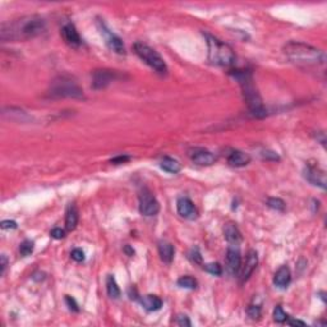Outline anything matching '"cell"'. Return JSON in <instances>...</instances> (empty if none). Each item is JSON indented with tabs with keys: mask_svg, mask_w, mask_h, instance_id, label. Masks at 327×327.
<instances>
[{
	"mask_svg": "<svg viewBox=\"0 0 327 327\" xmlns=\"http://www.w3.org/2000/svg\"><path fill=\"white\" fill-rule=\"evenodd\" d=\"M46 30L45 19L31 14L12 22H5L0 28L1 41H27L44 33Z\"/></svg>",
	"mask_w": 327,
	"mask_h": 327,
	"instance_id": "obj_1",
	"label": "cell"
},
{
	"mask_svg": "<svg viewBox=\"0 0 327 327\" xmlns=\"http://www.w3.org/2000/svg\"><path fill=\"white\" fill-rule=\"evenodd\" d=\"M285 56L293 63L304 66H318L325 65L326 55L322 50L317 49L314 46L304 44L299 41L288 42L282 49Z\"/></svg>",
	"mask_w": 327,
	"mask_h": 327,
	"instance_id": "obj_2",
	"label": "cell"
},
{
	"mask_svg": "<svg viewBox=\"0 0 327 327\" xmlns=\"http://www.w3.org/2000/svg\"><path fill=\"white\" fill-rule=\"evenodd\" d=\"M231 76L238 81L240 84L242 91H243L244 100L247 102L249 113L254 118H264L267 115V112L264 109L262 100L258 95L257 90L254 87L253 77L249 70H234L231 72Z\"/></svg>",
	"mask_w": 327,
	"mask_h": 327,
	"instance_id": "obj_3",
	"label": "cell"
},
{
	"mask_svg": "<svg viewBox=\"0 0 327 327\" xmlns=\"http://www.w3.org/2000/svg\"><path fill=\"white\" fill-rule=\"evenodd\" d=\"M207 49H209V60L211 64L219 66H230L235 62V52L233 48L219 38L206 33Z\"/></svg>",
	"mask_w": 327,
	"mask_h": 327,
	"instance_id": "obj_4",
	"label": "cell"
},
{
	"mask_svg": "<svg viewBox=\"0 0 327 327\" xmlns=\"http://www.w3.org/2000/svg\"><path fill=\"white\" fill-rule=\"evenodd\" d=\"M49 96L52 98H84L83 91L69 77H59L51 83Z\"/></svg>",
	"mask_w": 327,
	"mask_h": 327,
	"instance_id": "obj_5",
	"label": "cell"
},
{
	"mask_svg": "<svg viewBox=\"0 0 327 327\" xmlns=\"http://www.w3.org/2000/svg\"><path fill=\"white\" fill-rule=\"evenodd\" d=\"M134 51L139 56V59L143 60L148 66H151L155 72L160 74L167 73V65L163 56L153 50L151 46L143 44V42H136L134 44Z\"/></svg>",
	"mask_w": 327,
	"mask_h": 327,
	"instance_id": "obj_6",
	"label": "cell"
},
{
	"mask_svg": "<svg viewBox=\"0 0 327 327\" xmlns=\"http://www.w3.org/2000/svg\"><path fill=\"white\" fill-rule=\"evenodd\" d=\"M160 211V203L148 189H143L139 195V213L143 216H155Z\"/></svg>",
	"mask_w": 327,
	"mask_h": 327,
	"instance_id": "obj_7",
	"label": "cell"
},
{
	"mask_svg": "<svg viewBox=\"0 0 327 327\" xmlns=\"http://www.w3.org/2000/svg\"><path fill=\"white\" fill-rule=\"evenodd\" d=\"M119 74L115 70L109 69H98L95 70L92 74V87L95 90H102V88L108 87L109 84L118 80Z\"/></svg>",
	"mask_w": 327,
	"mask_h": 327,
	"instance_id": "obj_8",
	"label": "cell"
},
{
	"mask_svg": "<svg viewBox=\"0 0 327 327\" xmlns=\"http://www.w3.org/2000/svg\"><path fill=\"white\" fill-rule=\"evenodd\" d=\"M304 178L310 181L311 184L320 187L322 189H326V174L324 170L314 165H308L304 170Z\"/></svg>",
	"mask_w": 327,
	"mask_h": 327,
	"instance_id": "obj_9",
	"label": "cell"
},
{
	"mask_svg": "<svg viewBox=\"0 0 327 327\" xmlns=\"http://www.w3.org/2000/svg\"><path fill=\"white\" fill-rule=\"evenodd\" d=\"M178 213L185 220H196L198 217V211L193 205V202L187 197H180L177 201Z\"/></svg>",
	"mask_w": 327,
	"mask_h": 327,
	"instance_id": "obj_10",
	"label": "cell"
},
{
	"mask_svg": "<svg viewBox=\"0 0 327 327\" xmlns=\"http://www.w3.org/2000/svg\"><path fill=\"white\" fill-rule=\"evenodd\" d=\"M189 157L193 163L201 165V166H210L216 161V156L211 151L198 148V147L189 151Z\"/></svg>",
	"mask_w": 327,
	"mask_h": 327,
	"instance_id": "obj_11",
	"label": "cell"
},
{
	"mask_svg": "<svg viewBox=\"0 0 327 327\" xmlns=\"http://www.w3.org/2000/svg\"><path fill=\"white\" fill-rule=\"evenodd\" d=\"M100 30L101 33L105 36L106 44H108V46L113 50V51H115L116 54H124V52H126V48H124V44H123L122 38L115 35V33H113L110 30H108L104 23H101Z\"/></svg>",
	"mask_w": 327,
	"mask_h": 327,
	"instance_id": "obj_12",
	"label": "cell"
},
{
	"mask_svg": "<svg viewBox=\"0 0 327 327\" xmlns=\"http://www.w3.org/2000/svg\"><path fill=\"white\" fill-rule=\"evenodd\" d=\"M62 36H63L64 41L69 46H72V48H78L82 44L80 33H78L77 28L72 23H68V25H65L62 28Z\"/></svg>",
	"mask_w": 327,
	"mask_h": 327,
	"instance_id": "obj_13",
	"label": "cell"
},
{
	"mask_svg": "<svg viewBox=\"0 0 327 327\" xmlns=\"http://www.w3.org/2000/svg\"><path fill=\"white\" fill-rule=\"evenodd\" d=\"M227 266L230 274H238V271L242 267V257H240V252L237 248L230 247L227 251Z\"/></svg>",
	"mask_w": 327,
	"mask_h": 327,
	"instance_id": "obj_14",
	"label": "cell"
},
{
	"mask_svg": "<svg viewBox=\"0 0 327 327\" xmlns=\"http://www.w3.org/2000/svg\"><path fill=\"white\" fill-rule=\"evenodd\" d=\"M258 264V256L254 251H249L247 254V260H245V263L243 266V270H242V282L247 281L249 276L253 274V271L256 270Z\"/></svg>",
	"mask_w": 327,
	"mask_h": 327,
	"instance_id": "obj_15",
	"label": "cell"
},
{
	"mask_svg": "<svg viewBox=\"0 0 327 327\" xmlns=\"http://www.w3.org/2000/svg\"><path fill=\"white\" fill-rule=\"evenodd\" d=\"M249 163H251V156L248 153L243 152V151L234 150L228 156V164H229L230 166L243 167L247 166Z\"/></svg>",
	"mask_w": 327,
	"mask_h": 327,
	"instance_id": "obj_16",
	"label": "cell"
},
{
	"mask_svg": "<svg viewBox=\"0 0 327 327\" xmlns=\"http://www.w3.org/2000/svg\"><path fill=\"white\" fill-rule=\"evenodd\" d=\"M224 237H225L228 243L233 244V245H237V244L242 242V234H240L237 225L233 223L225 224V227H224Z\"/></svg>",
	"mask_w": 327,
	"mask_h": 327,
	"instance_id": "obj_17",
	"label": "cell"
},
{
	"mask_svg": "<svg viewBox=\"0 0 327 327\" xmlns=\"http://www.w3.org/2000/svg\"><path fill=\"white\" fill-rule=\"evenodd\" d=\"M157 249H159L161 260L165 263H171L173 258H174V245L167 240H160L157 244Z\"/></svg>",
	"mask_w": 327,
	"mask_h": 327,
	"instance_id": "obj_18",
	"label": "cell"
},
{
	"mask_svg": "<svg viewBox=\"0 0 327 327\" xmlns=\"http://www.w3.org/2000/svg\"><path fill=\"white\" fill-rule=\"evenodd\" d=\"M3 116L11 119V120H16V122L26 123L28 122L31 116L19 108H5L3 109Z\"/></svg>",
	"mask_w": 327,
	"mask_h": 327,
	"instance_id": "obj_19",
	"label": "cell"
},
{
	"mask_svg": "<svg viewBox=\"0 0 327 327\" xmlns=\"http://www.w3.org/2000/svg\"><path fill=\"white\" fill-rule=\"evenodd\" d=\"M290 280H292V274L290 270L286 266H282L276 271L275 276H274V284L278 288H285L289 285Z\"/></svg>",
	"mask_w": 327,
	"mask_h": 327,
	"instance_id": "obj_20",
	"label": "cell"
},
{
	"mask_svg": "<svg viewBox=\"0 0 327 327\" xmlns=\"http://www.w3.org/2000/svg\"><path fill=\"white\" fill-rule=\"evenodd\" d=\"M78 219H80V215H78V209L74 203L69 205L68 210H66L65 213V229L68 231H72L77 228V224H78Z\"/></svg>",
	"mask_w": 327,
	"mask_h": 327,
	"instance_id": "obj_21",
	"label": "cell"
},
{
	"mask_svg": "<svg viewBox=\"0 0 327 327\" xmlns=\"http://www.w3.org/2000/svg\"><path fill=\"white\" fill-rule=\"evenodd\" d=\"M141 304L148 312H155V311H159L163 307V300L157 295H151L150 294V295L143 296L141 299Z\"/></svg>",
	"mask_w": 327,
	"mask_h": 327,
	"instance_id": "obj_22",
	"label": "cell"
},
{
	"mask_svg": "<svg viewBox=\"0 0 327 327\" xmlns=\"http://www.w3.org/2000/svg\"><path fill=\"white\" fill-rule=\"evenodd\" d=\"M160 166L163 170L167 171V173H170V174H177V173H179V171L181 170L180 164L169 156L164 157L160 163Z\"/></svg>",
	"mask_w": 327,
	"mask_h": 327,
	"instance_id": "obj_23",
	"label": "cell"
},
{
	"mask_svg": "<svg viewBox=\"0 0 327 327\" xmlns=\"http://www.w3.org/2000/svg\"><path fill=\"white\" fill-rule=\"evenodd\" d=\"M106 290H108V295L113 299H118L122 292L119 289L118 284H116V280L113 275H109L106 278Z\"/></svg>",
	"mask_w": 327,
	"mask_h": 327,
	"instance_id": "obj_24",
	"label": "cell"
},
{
	"mask_svg": "<svg viewBox=\"0 0 327 327\" xmlns=\"http://www.w3.org/2000/svg\"><path fill=\"white\" fill-rule=\"evenodd\" d=\"M178 285L184 289H196L197 288V280L192 276H181L178 278Z\"/></svg>",
	"mask_w": 327,
	"mask_h": 327,
	"instance_id": "obj_25",
	"label": "cell"
},
{
	"mask_svg": "<svg viewBox=\"0 0 327 327\" xmlns=\"http://www.w3.org/2000/svg\"><path fill=\"white\" fill-rule=\"evenodd\" d=\"M19 252L23 257H27L30 254L33 252V242L31 240H25V242H22L21 245H19Z\"/></svg>",
	"mask_w": 327,
	"mask_h": 327,
	"instance_id": "obj_26",
	"label": "cell"
},
{
	"mask_svg": "<svg viewBox=\"0 0 327 327\" xmlns=\"http://www.w3.org/2000/svg\"><path fill=\"white\" fill-rule=\"evenodd\" d=\"M274 320L278 322V324H282V322L288 321V314L284 312L281 306L275 307V310H274Z\"/></svg>",
	"mask_w": 327,
	"mask_h": 327,
	"instance_id": "obj_27",
	"label": "cell"
},
{
	"mask_svg": "<svg viewBox=\"0 0 327 327\" xmlns=\"http://www.w3.org/2000/svg\"><path fill=\"white\" fill-rule=\"evenodd\" d=\"M203 268H205L207 272H210L211 275L220 276L223 274V267H221L219 263H207L203 266Z\"/></svg>",
	"mask_w": 327,
	"mask_h": 327,
	"instance_id": "obj_28",
	"label": "cell"
},
{
	"mask_svg": "<svg viewBox=\"0 0 327 327\" xmlns=\"http://www.w3.org/2000/svg\"><path fill=\"white\" fill-rule=\"evenodd\" d=\"M267 205L276 211H284L285 210V202L280 198H268Z\"/></svg>",
	"mask_w": 327,
	"mask_h": 327,
	"instance_id": "obj_29",
	"label": "cell"
},
{
	"mask_svg": "<svg viewBox=\"0 0 327 327\" xmlns=\"http://www.w3.org/2000/svg\"><path fill=\"white\" fill-rule=\"evenodd\" d=\"M248 316L252 320H258L261 317V307L258 306H249L248 307Z\"/></svg>",
	"mask_w": 327,
	"mask_h": 327,
	"instance_id": "obj_30",
	"label": "cell"
},
{
	"mask_svg": "<svg viewBox=\"0 0 327 327\" xmlns=\"http://www.w3.org/2000/svg\"><path fill=\"white\" fill-rule=\"evenodd\" d=\"M189 258H191L192 261L195 262V263H202V256L199 253L198 248H193L189 253Z\"/></svg>",
	"mask_w": 327,
	"mask_h": 327,
	"instance_id": "obj_31",
	"label": "cell"
},
{
	"mask_svg": "<svg viewBox=\"0 0 327 327\" xmlns=\"http://www.w3.org/2000/svg\"><path fill=\"white\" fill-rule=\"evenodd\" d=\"M70 256H72V258H73L74 261L77 262H82L84 261V253L82 249H80V248H76V249H73L72 251V253H70Z\"/></svg>",
	"mask_w": 327,
	"mask_h": 327,
	"instance_id": "obj_32",
	"label": "cell"
},
{
	"mask_svg": "<svg viewBox=\"0 0 327 327\" xmlns=\"http://www.w3.org/2000/svg\"><path fill=\"white\" fill-rule=\"evenodd\" d=\"M177 325H179V326H192V322L189 321V318L185 314H179V316L177 317Z\"/></svg>",
	"mask_w": 327,
	"mask_h": 327,
	"instance_id": "obj_33",
	"label": "cell"
},
{
	"mask_svg": "<svg viewBox=\"0 0 327 327\" xmlns=\"http://www.w3.org/2000/svg\"><path fill=\"white\" fill-rule=\"evenodd\" d=\"M65 302H66V304H68V307H69L70 311H73V312H80L78 304H77V302L73 299V298H72V296L66 295L65 296Z\"/></svg>",
	"mask_w": 327,
	"mask_h": 327,
	"instance_id": "obj_34",
	"label": "cell"
},
{
	"mask_svg": "<svg viewBox=\"0 0 327 327\" xmlns=\"http://www.w3.org/2000/svg\"><path fill=\"white\" fill-rule=\"evenodd\" d=\"M0 227H1L3 230H13L17 229V223H16V221H12V220H4Z\"/></svg>",
	"mask_w": 327,
	"mask_h": 327,
	"instance_id": "obj_35",
	"label": "cell"
},
{
	"mask_svg": "<svg viewBox=\"0 0 327 327\" xmlns=\"http://www.w3.org/2000/svg\"><path fill=\"white\" fill-rule=\"evenodd\" d=\"M51 237L54 239H63L65 237V231L60 228H55V229L51 230Z\"/></svg>",
	"mask_w": 327,
	"mask_h": 327,
	"instance_id": "obj_36",
	"label": "cell"
},
{
	"mask_svg": "<svg viewBox=\"0 0 327 327\" xmlns=\"http://www.w3.org/2000/svg\"><path fill=\"white\" fill-rule=\"evenodd\" d=\"M128 160H129V156H126V155L123 156V155H120V156H116V157H114V159H112V160H110V163L116 164V165H118V164H124L126 161H128Z\"/></svg>",
	"mask_w": 327,
	"mask_h": 327,
	"instance_id": "obj_37",
	"label": "cell"
},
{
	"mask_svg": "<svg viewBox=\"0 0 327 327\" xmlns=\"http://www.w3.org/2000/svg\"><path fill=\"white\" fill-rule=\"evenodd\" d=\"M1 275H4V272H5V268H7L8 266V260H7V256L5 254H1Z\"/></svg>",
	"mask_w": 327,
	"mask_h": 327,
	"instance_id": "obj_38",
	"label": "cell"
},
{
	"mask_svg": "<svg viewBox=\"0 0 327 327\" xmlns=\"http://www.w3.org/2000/svg\"><path fill=\"white\" fill-rule=\"evenodd\" d=\"M288 324L293 325V326H306V324H304L303 321H299V320H290Z\"/></svg>",
	"mask_w": 327,
	"mask_h": 327,
	"instance_id": "obj_39",
	"label": "cell"
},
{
	"mask_svg": "<svg viewBox=\"0 0 327 327\" xmlns=\"http://www.w3.org/2000/svg\"><path fill=\"white\" fill-rule=\"evenodd\" d=\"M124 252H126L128 256H133V254H134V251H133L132 248L129 247V245H126V247H124Z\"/></svg>",
	"mask_w": 327,
	"mask_h": 327,
	"instance_id": "obj_40",
	"label": "cell"
}]
</instances>
